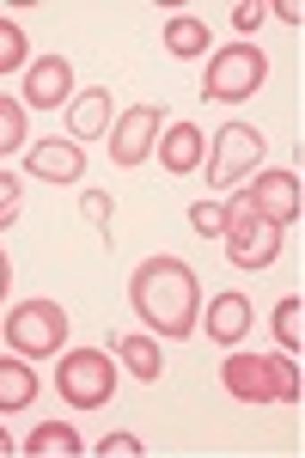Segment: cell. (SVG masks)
Instances as JSON below:
<instances>
[{"label": "cell", "instance_id": "cell-22", "mask_svg": "<svg viewBox=\"0 0 305 458\" xmlns=\"http://www.w3.org/2000/svg\"><path fill=\"white\" fill-rule=\"evenodd\" d=\"M190 226H196L202 239H220V233H226V202H196V208H190Z\"/></svg>", "mask_w": 305, "mask_h": 458}, {"label": "cell", "instance_id": "cell-9", "mask_svg": "<svg viewBox=\"0 0 305 458\" xmlns=\"http://www.w3.org/2000/svg\"><path fill=\"white\" fill-rule=\"evenodd\" d=\"M159 129H165V110L159 105H135L110 123V159L116 165H147V153L159 147Z\"/></svg>", "mask_w": 305, "mask_h": 458}, {"label": "cell", "instance_id": "cell-15", "mask_svg": "<svg viewBox=\"0 0 305 458\" xmlns=\"http://www.w3.org/2000/svg\"><path fill=\"white\" fill-rule=\"evenodd\" d=\"M43 379H37L25 360H0V416H13V410H31Z\"/></svg>", "mask_w": 305, "mask_h": 458}, {"label": "cell", "instance_id": "cell-12", "mask_svg": "<svg viewBox=\"0 0 305 458\" xmlns=\"http://www.w3.org/2000/svg\"><path fill=\"white\" fill-rule=\"evenodd\" d=\"M25 165H31V177H49V183H80L86 153H80V141H37L25 147Z\"/></svg>", "mask_w": 305, "mask_h": 458}, {"label": "cell", "instance_id": "cell-24", "mask_svg": "<svg viewBox=\"0 0 305 458\" xmlns=\"http://www.w3.org/2000/svg\"><path fill=\"white\" fill-rule=\"evenodd\" d=\"M80 214H86V220H92V226H110V214H116V202H110V190H86V196H80Z\"/></svg>", "mask_w": 305, "mask_h": 458}, {"label": "cell", "instance_id": "cell-13", "mask_svg": "<svg viewBox=\"0 0 305 458\" xmlns=\"http://www.w3.org/2000/svg\"><path fill=\"white\" fill-rule=\"evenodd\" d=\"M202 330L214 336V343H244V330H250V300L244 293H214L202 306Z\"/></svg>", "mask_w": 305, "mask_h": 458}, {"label": "cell", "instance_id": "cell-14", "mask_svg": "<svg viewBox=\"0 0 305 458\" xmlns=\"http://www.w3.org/2000/svg\"><path fill=\"white\" fill-rule=\"evenodd\" d=\"M110 92L104 86H86L80 98L68 105V141H98V135H110Z\"/></svg>", "mask_w": 305, "mask_h": 458}, {"label": "cell", "instance_id": "cell-6", "mask_svg": "<svg viewBox=\"0 0 305 458\" xmlns=\"http://www.w3.org/2000/svg\"><path fill=\"white\" fill-rule=\"evenodd\" d=\"M6 343L19 354H31V360L62 354L68 349V312H62L55 300H19V306L6 312Z\"/></svg>", "mask_w": 305, "mask_h": 458}, {"label": "cell", "instance_id": "cell-19", "mask_svg": "<svg viewBox=\"0 0 305 458\" xmlns=\"http://www.w3.org/2000/svg\"><path fill=\"white\" fill-rule=\"evenodd\" d=\"M275 336H281V349H293V360H300V343H305V306H300V293L275 300Z\"/></svg>", "mask_w": 305, "mask_h": 458}, {"label": "cell", "instance_id": "cell-25", "mask_svg": "<svg viewBox=\"0 0 305 458\" xmlns=\"http://www.w3.org/2000/svg\"><path fill=\"white\" fill-rule=\"evenodd\" d=\"M263 13H269L263 0H238V6H233V31H238V37H250L257 25H263Z\"/></svg>", "mask_w": 305, "mask_h": 458}, {"label": "cell", "instance_id": "cell-23", "mask_svg": "<svg viewBox=\"0 0 305 458\" xmlns=\"http://www.w3.org/2000/svg\"><path fill=\"white\" fill-rule=\"evenodd\" d=\"M19 208H25V183H19L13 172H0V233L19 220Z\"/></svg>", "mask_w": 305, "mask_h": 458}, {"label": "cell", "instance_id": "cell-28", "mask_svg": "<svg viewBox=\"0 0 305 458\" xmlns=\"http://www.w3.org/2000/svg\"><path fill=\"white\" fill-rule=\"evenodd\" d=\"M6 287H13V263H6V250H0V300H6Z\"/></svg>", "mask_w": 305, "mask_h": 458}, {"label": "cell", "instance_id": "cell-7", "mask_svg": "<svg viewBox=\"0 0 305 458\" xmlns=\"http://www.w3.org/2000/svg\"><path fill=\"white\" fill-rule=\"evenodd\" d=\"M226 257H233V269H269L275 257H281V233H275L269 220H257V214L244 208V202H233L226 208Z\"/></svg>", "mask_w": 305, "mask_h": 458}, {"label": "cell", "instance_id": "cell-16", "mask_svg": "<svg viewBox=\"0 0 305 458\" xmlns=\"http://www.w3.org/2000/svg\"><path fill=\"white\" fill-rule=\"evenodd\" d=\"M116 360H123V367H129L135 379H147V386H153V379L165 373V354H159V343H153V336H140V330L116 336Z\"/></svg>", "mask_w": 305, "mask_h": 458}, {"label": "cell", "instance_id": "cell-5", "mask_svg": "<svg viewBox=\"0 0 305 458\" xmlns=\"http://www.w3.org/2000/svg\"><path fill=\"white\" fill-rule=\"evenodd\" d=\"M263 153H269V135H263V129H250V123H226V129H214L208 183H214V190H238L244 177L263 165Z\"/></svg>", "mask_w": 305, "mask_h": 458}, {"label": "cell", "instance_id": "cell-3", "mask_svg": "<svg viewBox=\"0 0 305 458\" xmlns=\"http://www.w3.org/2000/svg\"><path fill=\"white\" fill-rule=\"evenodd\" d=\"M263 80H269V55H263L257 43H226V49L208 55L202 92L214 98V105H238V98H250Z\"/></svg>", "mask_w": 305, "mask_h": 458}, {"label": "cell", "instance_id": "cell-4", "mask_svg": "<svg viewBox=\"0 0 305 458\" xmlns=\"http://www.w3.org/2000/svg\"><path fill=\"white\" fill-rule=\"evenodd\" d=\"M55 391L68 397L73 410H98L116 397V360L104 349H68L55 367Z\"/></svg>", "mask_w": 305, "mask_h": 458}, {"label": "cell", "instance_id": "cell-20", "mask_svg": "<svg viewBox=\"0 0 305 458\" xmlns=\"http://www.w3.org/2000/svg\"><path fill=\"white\" fill-rule=\"evenodd\" d=\"M19 147H25V105L0 98V153H19Z\"/></svg>", "mask_w": 305, "mask_h": 458}, {"label": "cell", "instance_id": "cell-29", "mask_svg": "<svg viewBox=\"0 0 305 458\" xmlns=\"http://www.w3.org/2000/svg\"><path fill=\"white\" fill-rule=\"evenodd\" d=\"M6 453H13V434H6V428H0V458H6Z\"/></svg>", "mask_w": 305, "mask_h": 458}, {"label": "cell", "instance_id": "cell-26", "mask_svg": "<svg viewBox=\"0 0 305 458\" xmlns=\"http://www.w3.org/2000/svg\"><path fill=\"white\" fill-rule=\"evenodd\" d=\"M135 453H140V440H135V434H110V440L98 446V458H135Z\"/></svg>", "mask_w": 305, "mask_h": 458}, {"label": "cell", "instance_id": "cell-1", "mask_svg": "<svg viewBox=\"0 0 305 458\" xmlns=\"http://www.w3.org/2000/svg\"><path fill=\"white\" fill-rule=\"evenodd\" d=\"M129 300L147 330L159 336H196V306H202V276L183 257H147L129 276Z\"/></svg>", "mask_w": 305, "mask_h": 458}, {"label": "cell", "instance_id": "cell-2", "mask_svg": "<svg viewBox=\"0 0 305 458\" xmlns=\"http://www.w3.org/2000/svg\"><path fill=\"white\" fill-rule=\"evenodd\" d=\"M226 391L238 403H300V360H281V354H233L226 360Z\"/></svg>", "mask_w": 305, "mask_h": 458}, {"label": "cell", "instance_id": "cell-27", "mask_svg": "<svg viewBox=\"0 0 305 458\" xmlns=\"http://www.w3.org/2000/svg\"><path fill=\"white\" fill-rule=\"evenodd\" d=\"M275 13H281L287 25H305V6H300V0H275Z\"/></svg>", "mask_w": 305, "mask_h": 458}, {"label": "cell", "instance_id": "cell-8", "mask_svg": "<svg viewBox=\"0 0 305 458\" xmlns=\"http://www.w3.org/2000/svg\"><path fill=\"white\" fill-rule=\"evenodd\" d=\"M244 208L257 214V220H269L275 233H281V226H293L300 208H305L300 172H257V177H250V190H244Z\"/></svg>", "mask_w": 305, "mask_h": 458}, {"label": "cell", "instance_id": "cell-21", "mask_svg": "<svg viewBox=\"0 0 305 458\" xmlns=\"http://www.w3.org/2000/svg\"><path fill=\"white\" fill-rule=\"evenodd\" d=\"M25 68V31L13 25V19H0V73Z\"/></svg>", "mask_w": 305, "mask_h": 458}, {"label": "cell", "instance_id": "cell-17", "mask_svg": "<svg viewBox=\"0 0 305 458\" xmlns=\"http://www.w3.org/2000/svg\"><path fill=\"white\" fill-rule=\"evenodd\" d=\"M25 453H31V458H80V453H86V440H80L68 422H43L31 440H25Z\"/></svg>", "mask_w": 305, "mask_h": 458}, {"label": "cell", "instance_id": "cell-10", "mask_svg": "<svg viewBox=\"0 0 305 458\" xmlns=\"http://www.w3.org/2000/svg\"><path fill=\"white\" fill-rule=\"evenodd\" d=\"M153 153H159V165H165L171 177H190L208 159V141H202V129H196V123H165Z\"/></svg>", "mask_w": 305, "mask_h": 458}, {"label": "cell", "instance_id": "cell-11", "mask_svg": "<svg viewBox=\"0 0 305 458\" xmlns=\"http://www.w3.org/2000/svg\"><path fill=\"white\" fill-rule=\"evenodd\" d=\"M25 105H37V110L73 105V68L62 62V55H43V62H31V73H25Z\"/></svg>", "mask_w": 305, "mask_h": 458}, {"label": "cell", "instance_id": "cell-18", "mask_svg": "<svg viewBox=\"0 0 305 458\" xmlns=\"http://www.w3.org/2000/svg\"><path fill=\"white\" fill-rule=\"evenodd\" d=\"M165 49L177 55V62H196V55H208V25H202V19H190V13L165 19Z\"/></svg>", "mask_w": 305, "mask_h": 458}]
</instances>
